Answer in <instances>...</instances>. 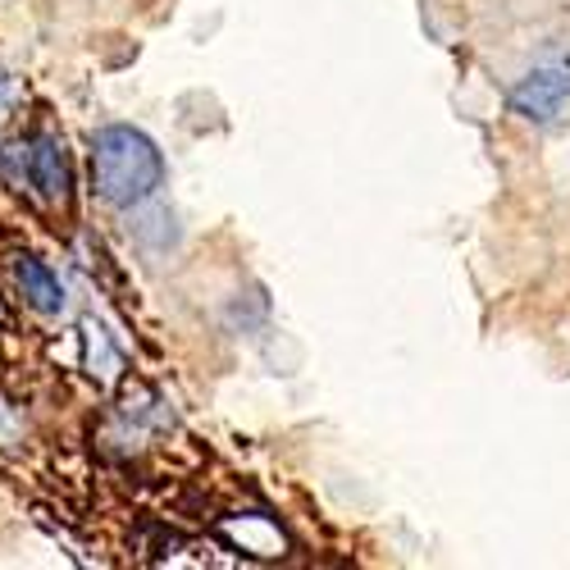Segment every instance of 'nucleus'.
Segmentation results:
<instances>
[{
    "label": "nucleus",
    "mask_w": 570,
    "mask_h": 570,
    "mask_svg": "<svg viewBox=\"0 0 570 570\" xmlns=\"http://www.w3.org/2000/svg\"><path fill=\"white\" fill-rule=\"evenodd\" d=\"M160 183H165V156L141 128L110 124L91 137V187H97L106 206L132 210L151 202Z\"/></svg>",
    "instance_id": "obj_1"
},
{
    "label": "nucleus",
    "mask_w": 570,
    "mask_h": 570,
    "mask_svg": "<svg viewBox=\"0 0 570 570\" xmlns=\"http://www.w3.org/2000/svg\"><path fill=\"white\" fill-rule=\"evenodd\" d=\"M566 101H570V56H552V60L534 65L525 78L511 87V97H507V106L520 119H534V124L557 119V110Z\"/></svg>",
    "instance_id": "obj_2"
},
{
    "label": "nucleus",
    "mask_w": 570,
    "mask_h": 570,
    "mask_svg": "<svg viewBox=\"0 0 570 570\" xmlns=\"http://www.w3.org/2000/svg\"><path fill=\"white\" fill-rule=\"evenodd\" d=\"M28 178L41 202H65L69 197V151L56 132H41L28 141Z\"/></svg>",
    "instance_id": "obj_3"
},
{
    "label": "nucleus",
    "mask_w": 570,
    "mask_h": 570,
    "mask_svg": "<svg viewBox=\"0 0 570 570\" xmlns=\"http://www.w3.org/2000/svg\"><path fill=\"white\" fill-rule=\"evenodd\" d=\"M14 278H19V293L32 311L41 315H60L65 311V283L51 274V265L37 261V256H14Z\"/></svg>",
    "instance_id": "obj_4"
},
{
    "label": "nucleus",
    "mask_w": 570,
    "mask_h": 570,
    "mask_svg": "<svg viewBox=\"0 0 570 570\" xmlns=\"http://www.w3.org/2000/svg\"><path fill=\"white\" fill-rule=\"evenodd\" d=\"M10 91H14V87H10V78H6V73H0V110H6V106H10Z\"/></svg>",
    "instance_id": "obj_5"
}]
</instances>
